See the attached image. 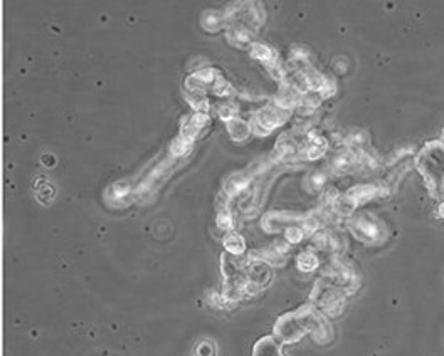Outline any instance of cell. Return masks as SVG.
I'll use <instances>...</instances> for the list:
<instances>
[{
	"label": "cell",
	"instance_id": "cell-7",
	"mask_svg": "<svg viewBox=\"0 0 444 356\" xmlns=\"http://www.w3.org/2000/svg\"><path fill=\"white\" fill-rule=\"evenodd\" d=\"M443 140H444V128H443Z\"/></svg>",
	"mask_w": 444,
	"mask_h": 356
},
{
	"label": "cell",
	"instance_id": "cell-6",
	"mask_svg": "<svg viewBox=\"0 0 444 356\" xmlns=\"http://www.w3.org/2000/svg\"><path fill=\"white\" fill-rule=\"evenodd\" d=\"M438 217L439 219H444V201L439 203V207H438Z\"/></svg>",
	"mask_w": 444,
	"mask_h": 356
},
{
	"label": "cell",
	"instance_id": "cell-3",
	"mask_svg": "<svg viewBox=\"0 0 444 356\" xmlns=\"http://www.w3.org/2000/svg\"><path fill=\"white\" fill-rule=\"evenodd\" d=\"M354 224L355 236L362 239V241L377 242L378 237H381V230H378L377 222H367V220H364V217H359Z\"/></svg>",
	"mask_w": 444,
	"mask_h": 356
},
{
	"label": "cell",
	"instance_id": "cell-1",
	"mask_svg": "<svg viewBox=\"0 0 444 356\" xmlns=\"http://www.w3.org/2000/svg\"><path fill=\"white\" fill-rule=\"evenodd\" d=\"M417 172L434 198L444 197V143L428 141L416 156Z\"/></svg>",
	"mask_w": 444,
	"mask_h": 356
},
{
	"label": "cell",
	"instance_id": "cell-4",
	"mask_svg": "<svg viewBox=\"0 0 444 356\" xmlns=\"http://www.w3.org/2000/svg\"><path fill=\"white\" fill-rule=\"evenodd\" d=\"M252 356H283L280 345L271 336H264L254 345Z\"/></svg>",
	"mask_w": 444,
	"mask_h": 356
},
{
	"label": "cell",
	"instance_id": "cell-2",
	"mask_svg": "<svg viewBox=\"0 0 444 356\" xmlns=\"http://www.w3.org/2000/svg\"><path fill=\"white\" fill-rule=\"evenodd\" d=\"M313 321H315V318L304 314V311H300L298 314L285 316V318L278 323L276 334L280 336V340L285 343L296 341L308 328H312Z\"/></svg>",
	"mask_w": 444,
	"mask_h": 356
},
{
	"label": "cell",
	"instance_id": "cell-5",
	"mask_svg": "<svg viewBox=\"0 0 444 356\" xmlns=\"http://www.w3.org/2000/svg\"><path fill=\"white\" fill-rule=\"evenodd\" d=\"M298 262H300V267H302L303 271H312V269L316 267V262H319V260H316V258L313 254L307 253V254L300 255Z\"/></svg>",
	"mask_w": 444,
	"mask_h": 356
}]
</instances>
